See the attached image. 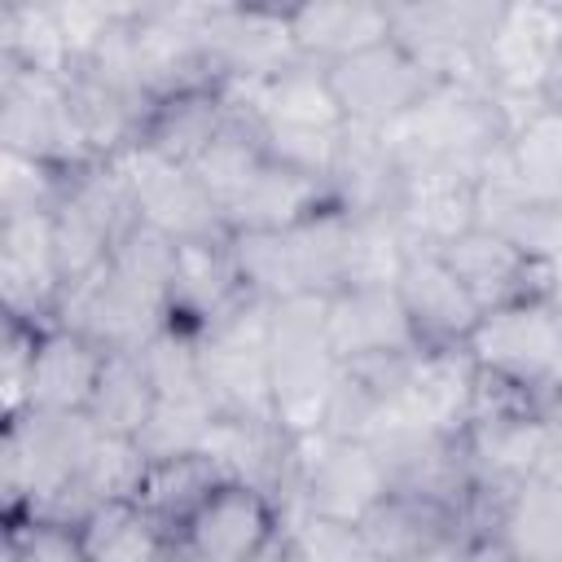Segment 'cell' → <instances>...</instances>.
I'll list each match as a JSON object with an SVG mask.
<instances>
[{
  "mask_svg": "<svg viewBox=\"0 0 562 562\" xmlns=\"http://www.w3.org/2000/svg\"><path fill=\"white\" fill-rule=\"evenodd\" d=\"M386 140L404 171L435 167L479 180L505 158L509 123L483 83H435L395 127H386Z\"/></svg>",
  "mask_w": 562,
  "mask_h": 562,
  "instance_id": "obj_1",
  "label": "cell"
},
{
  "mask_svg": "<svg viewBox=\"0 0 562 562\" xmlns=\"http://www.w3.org/2000/svg\"><path fill=\"white\" fill-rule=\"evenodd\" d=\"M268 378L272 408L290 435H316L342 382V360L325 334V299L294 294L268 312Z\"/></svg>",
  "mask_w": 562,
  "mask_h": 562,
  "instance_id": "obj_2",
  "label": "cell"
},
{
  "mask_svg": "<svg viewBox=\"0 0 562 562\" xmlns=\"http://www.w3.org/2000/svg\"><path fill=\"white\" fill-rule=\"evenodd\" d=\"M88 413H18L0 435V492L9 518H44L97 443Z\"/></svg>",
  "mask_w": 562,
  "mask_h": 562,
  "instance_id": "obj_3",
  "label": "cell"
},
{
  "mask_svg": "<svg viewBox=\"0 0 562 562\" xmlns=\"http://www.w3.org/2000/svg\"><path fill=\"white\" fill-rule=\"evenodd\" d=\"M465 351L483 373L536 395L553 417H562V325L549 294L483 312Z\"/></svg>",
  "mask_w": 562,
  "mask_h": 562,
  "instance_id": "obj_4",
  "label": "cell"
},
{
  "mask_svg": "<svg viewBox=\"0 0 562 562\" xmlns=\"http://www.w3.org/2000/svg\"><path fill=\"white\" fill-rule=\"evenodd\" d=\"M268 312L272 303L246 294L211 329L198 334L202 391L215 417L277 422L272 378H268Z\"/></svg>",
  "mask_w": 562,
  "mask_h": 562,
  "instance_id": "obj_5",
  "label": "cell"
},
{
  "mask_svg": "<svg viewBox=\"0 0 562 562\" xmlns=\"http://www.w3.org/2000/svg\"><path fill=\"white\" fill-rule=\"evenodd\" d=\"M501 9L505 4H492V0L386 4L391 40L435 83H483V48L501 22Z\"/></svg>",
  "mask_w": 562,
  "mask_h": 562,
  "instance_id": "obj_6",
  "label": "cell"
},
{
  "mask_svg": "<svg viewBox=\"0 0 562 562\" xmlns=\"http://www.w3.org/2000/svg\"><path fill=\"white\" fill-rule=\"evenodd\" d=\"M0 149L26 154L53 167L97 162L70 119L61 75L26 70L13 61H0Z\"/></svg>",
  "mask_w": 562,
  "mask_h": 562,
  "instance_id": "obj_7",
  "label": "cell"
},
{
  "mask_svg": "<svg viewBox=\"0 0 562 562\" xmlns=\"http://www.w3.org/2000/svg\"><path fill=\"white\" fill-rule=\"evenodd\" d=\"M198 35L215 83H268L303 61L290 31V9L206 4Z\"/></svg>",
  "mask_w": 562,
  "mask_h": 562,
  "instance_id": "obj_8",
  "label": "cell"
},
{
  "mask_svg": "<svg viewBox=\"0 0 562 562\" xmlns=\"http://www.w3.org/2000/svg\"><path fill=\"white\" fill-rule=\"evenodd\" d=\"M136 202V215L145 224H154L158 233H167L171 241H220L228 237L224 211L215 206V198L198 184V176L171 158H162L158 149H149L145 140L127 145L119 158H110Z\"/></svg>",
  "mask_w": 562,
  "mask_h": 562,
  "instance_id": "obj_9",
  "label": "cell"
},
{
  "mask_svg": "<svg viewBox=\"0 0 562 562\" xmlns=\"http://www.w3.org/2000/svg\"><path fill=\"white\" fill-rule=\"evenodd\" d=\"M299 439V501L290 514L307 509L338 522H364L391 492L378 452L360 439L294 435ZM285 514V518H290Z\"/></svg>",
  "mask_w": 562,
  "mask_h": 562,
  "instance_id": "obj_10",
  "label": "cell"
},
{
  "mask_svg": "<svg viewBox=\"0 0 562 562\" xmlns=\"http://www.w3.org/2000/svg\"><path fill=\"white\" fill-rule=\"evenodd\" d=\"M53 325L92 338L101 351H140L158 329L171 325L167 299L123 281L110 263L61 285Z\"/></svg>",
  "mask_w": 562,
  "mask_h": 562,
  "instance_id": "obj_11",
  "label": "cell"
},
{
  "mask_svg": "<svg viewBox=\"0 0 562 562\" xmlns=\"http://www.w3.org/2000/svg\"><path fill=\"white\" fill-rule=\"evenodd\" d=\"M474 391H479V364L465 347H422L408 360L378 430L382 426H417V430H435V435H461L474 413Z\"/></svg>",
  "mask_w": 562,
  "mask_h": 562,
  "instance_id": "obj_12",
  "label": "cell"
},
{
  "mask_svg": "<svg viewBox=\"0 0 562 562\" xmlns=\"http://www.w3.org/2000/svg\"><path fill=\"white\" fill-rule=\"evenodd\" d=\"M562 44V4H505L483 48V83L496 101H544V79Z\"/></svg>",
  "mask_w": 562,
  "mask_h": 562,
  "instance_id": "obj_13",
  "label": "cell"
},
{
  "mask_svg": "<svg viewBox=\"0 0 562 562\" xmlns=\"http://www.w3.org/2000/svg\"><path fill=\"white\" fill-rule=\"evenodd\" d=\"M325 75H329L342 119L360 127H378V132L395 127L435 88V79L395 40H382L347 61L325 66Z\"/></svg>",
  "mask_w": 562,
  "mask_h": 562,
  "instance_id": "obj_14",
  "label": "cell"
},
{
  "mask_svg": "<svg viewBox=\"0 0 562 562\" xmlns=\"http://www.w3.org/2000/svg\"><path fill=\"white\" fill-rule=\"evenodd\" d=\"M202 9L206 4H132L127 31L136 53V75L149 101L215 83L198 35Z\"/></svg>",
  "mask_w": 562,
  "mask_h": 562,
  "instance_id": "obj_15",
  "label": "cell"
},
{
  "mask_svg": "<svg viewBox=\"0 0 562 562\" xmlns=\"http://www.w3.org/2000/svg\"><path fill=\"white\" fill-rule=\"evenodd\" d=\"M206 457L228 474L277 505L285 518L299 501V439L281 422H250V417H215L206 435Z\"/></svg>",
  "mask_w": 562,
  "mask_h": 562,
  "instance_id": "obj_16",
  "label": "cell"
},
{
  "mask_svg": "<svg viewBox=\"0 0 562 562\" xmlns=\"http://www.w3.org/2000/svg\"><path fill=\"white\" fill-rule=\"evenodd\" d=\"M61 268L53 250V215L0 220V303L4 316L48 329L61 299Z\"/></svg>",
  "mask_w": 562,
  "mask_h": 562,
  "instance_id": "obj_17",
  "label": "cell"
},
{
  "mask_svg": "<svg viewBox=\"0 0 562 562\" xmlns=\"http://www.w3.org/2000/svg\"><path fill=\"white\" fill-rule=\"evenodd\" d=\"M325 334L342 364L373 356L422 351V338L395 294V285H356L325 299Z\"/></svg>",
  "mask_w": 562,
  "mask_h": 562,
  "instance_id": "obj_18",
  "label": "cell"
},
{
  "mask_svg": "<svg viewBox=\"0 0 562 562\" xmlns=\"http://www.w3.org/2000/svg\"><path fill=\"white\" fill-rule=\"evenodd\" d=\"M325 189H329V202L351 220H364V215L395 220V206L404 193V167H400L386 132L342 123Z\"/></svg>",
  "mask_w": 562,
  "mask_h": 562,
  "instance_id": "obj_19",
  "label": "cell"
},
{
  "mask_svg": "<svg viewBox=\"0 0 562 562\" xmlns=\"http://www.w3.org/2000/svg\"><path fill=\"white\" fill-rule=\"evenodd\" d=\"M439 255L448 259L457 281L470 290L479 312H496V307H509V303H522V299H540V294H549V281H553V263L527 259L522 250H514L505 237H496L487 228L461 233Z\"/></svg>",
  "mask_w": 562,
  "mask_h": 562,
  "instance_id": "obj_20",
  "label": "cell"
},
{
  "mask_svg": "<svg viewBox=\"0 0 562 562\" xmlns=\"http://www.w3.org/2000/svg\"><path fill=\"white\" fill-rule=\"evenodd\" d=\"M395 294H400L422 347H465L483 321L479 303L457 281V272L448 268V259L439 250H408Z\"/></svg>",
  "mask_w": 562,
  "mask_h": 562,
  "instance_id": "obj_21",
  "label": "cell"
},
{
  "mask_svg": "<svg viewBox=\"0 0 562 562\" xmlns=\"http://www.w3.org/2000/svg\"><path fill=\"white\" fill-rule=\"evenodd\" d=\"M474 228L505 237L536 263H562V206L527 193L509 171V149L474 184Z\"/></svg>",
  "mask_w": 562,
  "mask_h": 562,
  "instance_id": "obj_22",
  "label": "cell"
},
{
  "mask_svg": "<svg viewBox=\"0 0 562 562\" xmlns=\"http://www.w3.org/2000/svg\"><path fill=\"white\" fill-rule=\"evenodd\" d=\"M281 527V514L272 501L241 483H224L184 527L176 544H189L206 562H250Z\"/></svg>",
  "mask_w": 562,
  "mask_h": 562,
  "instance_id": "obj_23",
  "label": "cell"
},
{
  "mask_svg": "<svg viewBox=\"0 0 562 562\" xmlns=\"http://www.w3.org/2000/svg\"><path fill=\"white\" fill-rule=\"evenodd\" d=\"M241 299H246V290H241L228 237H220V241H184L180 246L176 272H171V290H167L171 325L202 334Z\"/></svg>",
  "mask_w": 562,
  "mask_h": 562,
  "instance_id": "obj_24",
  "label": "cell"
},
{
  "mask_svg": "<svg viewBox=\"0 0 562 562\" xmlns=\"http://www.w3.org/2000/svg\"><path fill=\"white\" fill-rule=\"evenodd\" d=\"M101 360H105V351L92 338L61 329V325L40 329L35 364H31V382H26V408H35V413H88L97 378H101Z\"/></svg>",
  "mask_w": 562,
  "mask_h": 562,
  "instance_id": "obj_25",
  "label": "cell"
},
{
  "mask_svg": "<svg viewBox=\"0 0 562 562\" xmlns=\"http://www.w3.org/2000/svg\"><path fill=\"white\" fill-rule=\"evenodd\" d=\"M474 184L457 171H404V193L395 206V224L413 250H443L461 233L474 228Z\"/></svg>",
  "mask_w": 562,
  "mask_h": 562,
  "instance_id": "obj_26",
  "label": "cell"
},
{
  "mask_svg": "<svg viewBox=\"0 0 562 562\" xmlns=\"http://www.w3.org/2000/svg\"><path fill=\"white\" fill-rule=\"evenodd\" d=\"M145 470H149V457L140 452L136 439L97 435L92 452L83 457V465L75 470V479L66 483V492L53 501V509L44 518L48 522H61V527H79L101 505L136 501V492L145 483Z\"/></svg>",
  "mask_w": 562,
  "mask_h": 562,
  "instance_id": "obj_27",
  "label": "cell"
},
{
  "mask_svg": "<svg viewBox=\"0 0 562 562\" xmlns=\"http://www.w3.org/2000/svg\"><path fill=\"white\" fill-rule=\"evenodd\" d=\"M290 31L303 61L334 66L391 40V13L386 4H369V0H316L290 9Z\"/></svg>",
  "mask_w": 562,
  "mask_h": 562,
  "instance_id": "obj_28",
  "label": "cell"
},
{
  "mask_svg": "<svg viewBox=\"0 0 562 562\" xmlns=\"http://www.w3.org/2000/svg\"><path fill=\"white\" fill-rule=\"evenodd\" d=\"M321 206H334L325 180H312L268 158L250 176V184L224 206V224L228 233H285L307 215H316Z\"/></svg>",
  "mask_w": 562,
  "mask_h": 562,
  "instance_id": "obj_29",
  "label": "cell"
},
{
  "mask_svg": "<svg viewBox=\"0 0 562 562\" xmlns=\"http://www.w3.org/2000/svg\"><path fill=\"white\" fill-rule=\"evenodd\" d=\"M66 83V101H70V119L88 145L92 158H119L127 145L140 140L145 119L154 110V101H140L132 92H119L110 83H101L97 75L70 66L61 75Z\"/></svg>",
  "mask_w": 562,
  "mask_h": 562,
  "instance_id": "obj_30",
  "label": "cell"
},
{
  "mask_svg": "<svg viewBox=\"0 0 562 562\" xmlns=\"http://www.w3.org/2000/svg\"><path fill=\"white\" fill-rule=\"evenodd\" d=\"M228 483V474L215 465V457L206 452H189V457H171V461H149L145 483L136 492L140 514L176 544L189 527V518Z\"/></svg>",
  "mask_w": 562,
  "mask_h": 562,
  "instance_id": "obj_31",
  "label": "cell"
},
{
  "mask_svg": "<svg viewBox=\"0 0 562 562\" xmlns=\"http://www.w3.org/2000/svg\"><path fill=\"white\" fill-rule=\"evenodd\" d=\"M224 123H228V97L220 83H206V88H189V92L154 101L140 140L149 149H158L162 158L193 167L198 154L220 136Z\"/></svg>",
  "mask_w": 562,
  "mask_h": 562,
  "instance_id": "obj_32",
  "label": "cell"
},
{
  "mask_svg": "<svg viewBox=\"0 0 562 562\" xmlns=\"http://www.w3.org/2000/svg\"><path fill=\"white\" fill-rule=\"evenodd\" d=\"M492 544L518 562H562V492L540 479L505 492Z\"/></svg>",
  "mask_w": 562,
  "mask_h": 562,
  "instance_id": "obj_33",
  "label": "cell"
},
{
  "mask_svg": "<svg viewBox=\"0 0 562 562\" xmlns=\"http://www.w3.org/2000/svg\"><path fill=\"white\" fill-rule=\"evenodd\" d=\"M360 531L369 536L373 553L382 562H408L413 553L430 549L443 536H465L461 518L448 505L408 496V492H386V501L360 522Z\"/></svg>",
  "mask_w": 562,
  "mask_h": 562,
  "instance_id": "obj_34",
  "label": "cell"
},
{
  "mask_svg": "<svg viewBox=\"0 0 562 562\" xmlns=\"http://www.w3.org/2000/svg\"><path fill=\"white\" fill-rule=\"evenodd\" d=\"M158 404V391L149 382V369L140 360V351H105L101 360V378L88 404V417L101 435H119V439H136L149 422Z\"/></svg>",
  "mask_w": 562,
  "mask_h": 562,
  "instance_id": "obj_35",
  "label": "cell"
},
{
  "mask_svg": "<svg viewBox=\"0 0 562 562\" xmlns=\"http://www.w3.org/2000/svg\"><path fill=\"white\" fill-rule=\"evenodd\" d=\"M263 162H268V154H263V140H259L255 114L228 105V123H224L220 136L198 154V162H193L189 171L198 176V184H202V189L215 198V206L224 211V206L250 184V176H255Z\"/></svg>",
  "mask_w": 562,
  "mask_h": 562,
  "instance_id": "obj_36",
  "label": "cell"
},
{
  "mask_svg": "<svg viewBox=\"0 0 562 562\" xmlns=\"http://www.w3.org/2000/svg\"><path fill=\"white\" fill-rule=\"evenodd\" d=\"M88 562H162L171 540L140 514L136 501H114L92 509L79 527Z\"/></svg>",
  "mask_w": 562,
  "mask_h": 562,
  "instance_id": "obj_37",
  "label": "cell"
},
{
  "mask_svg": "<svg viewBox=\"0 0 562 562\" xmlns=\"http://www.w3.org/2000/svg\"><path fill=\"white\" fill-rule=\"evenodd\" d=\"M285 237H290V250H294L303 294H321V299L338 294L342 290V268H347V215L338 206H321L303 224L285 228Z\"/></svg>",
  "mask_w": 562,
  "mask_h": 562,
  "instance_id": "obj_38",
  "label": "cell"
},
{
  "mask_svg": "<svg viewBox=\"0 0 562 562\" xmlns=\"http://www.w3.org/2000/svg\"><path fill=\"white\" fill-rule=\"evenodd\" d=\"M0 61L66 75L70 48L57 22V4H4L0 9Z\"/></svg>",
  "mask_w": 562,
  "mask_h": 562,
  "instance_id": "obj_39",
  "label": "cell"
},
{
  "mask_svg": "<svg viewBox=\"0 0 562 562\" xmlns=\"http://www.w3.org/2000/svg\"><path fill=\"white\" fill-rule=\"evenodd\" d=\"M509 171L540 202L562 206V114L540 110L509 132Z\"/></svg>",
  "mask_w": 562,
  "mask_h": 562,
  "instance_id": "obj_40",
  "label": "cell"
},
{
  "mask_svg": "<svg viewBox=\"0 0 562 562\" xmlns=\"http://www.w3.org/2000/svg\"><path fill=\"white\" fill-rule=\"evenodd\" d=\"M408 237L391 215H347V268H342V290L356 285H395L408 259Z\"/></svg>",
  "mask_w": 562,
  "mask_h": 562,
  "instance_id": "obj_41",
  "label": "cell"
},
{
  "mask_svg": "<svg viewBox=\"0 0 562 562\" xmlns=\"http://www.w3.org/2000/svg\"><path fill=\"white\" fill-rule=\"evenodd\" d=\"M228 250H233V263H237L246 294H255L263 303H281V299L303 294L285 233H228Z\"/></svg>",
  "mask_w": 562,
  "mask_h": 562,
  "instance_id": "obj_42",
  "label": "cell"
},
{
  "mask_svg": "<svg viewBox=\"0 0 562 562\" xmlns=\"http://www.w3.org/2000/svg\"><path fill=\"white\" fill-rule=\"evenodd\" d=\"M211 426H215V408L206 400H158L136 443L149 461H171V457L202 452Z\"/></svg>",
  "mask_w": 562,
  "mask_h": 562,
  "instance_id": "obj_43",
  "label": "cell"
},
{
  "mask_svg": "<svg viewBox=\"0 0 562 562\" xmlns=\"http://www.w3.org/2000/svg\"><path fill=\"white\" fill-rule=\"evenodd\" d=\"M140 360L149 369V382H154L158 400H206V391H202V360H198V334L193 329H180V325L158 329L140 347Z\"/></svg>",
  "mask_w": 562,
  "mask_h": 562,
  "instance_id": "obj_44",
  "label": "cell"
},
{
  "mask_svg": "<svg viewBox=\"0 0 562 562\" xmlns=\"http://www.w3.org/2000/svg\"><path fill=\"white\" fill-rule=\"evenodd\" d=\"M66 176H70V167H53V162L0 149V220L53 215L66 193Z\"/></svg>",
  "mask_w": 562,
  "mask_h": 562,
  "instance_id": "obj_45",
  "label": "cell"
},
{
  "mask_svg": "<svg viewBox=\"0 0 562 562\" xmlns=\"http://www.w3.org/2000/svg\"><path fill=\"white\" fill-rule=\"evenodd\" d=\"M176 255H180V241H171V237L158 233L154 224L136 220V224L114 241L110 268H114L123 281H132V285H140V290L167 299L171 272H176Z\"/></svg>",
  "mask_w": 562,
  "mask_h": 562,
  "instance_id": "obj_46",
  "label": "cell"
},
{
  "mask_svg": "<svg viewBox=\"0 0 562 562\" xmlns=\"http://www.w3.org/2000/svg\"><path fill=\"white\" fill-rule=\"evenodd\" d=\"M281 527L294 536L303 562H382L369 544V536L360 531V522H338V518H321V514H290L281 518Z\"/></svg>",
  "mask_w": 562,
  "mask_h": 562,
  "instance_id": "obj_47",
  "label": "cell"
},
{
  "mask_svg": "<svg viewBox=\"0 0 562 562\" xmlns=\"http://www.w3.org/2000/svg\"><path fill=\"white\" fill-rule=\"evenodd\" d=\"M4 544H13L26 562H88L79 531L48 518H9Z\"/></svg>",
  "mask_w": 562,
  "mask_h": 562,
  "instance_id": "obj_48",
  "label": "cell"
},
{
  "mask_svg": "<svg viewBox=\"0 0 562 562\" xmlns=\"http://www.w3.org/2000/svg\"><path fill=\"white\" fill-rule=\"evenodd\" d=\"M35 342H40V325L13 321L4 316V417H18L26 408V382H31V364H35Z\"/></svg>",
  "mask_w": 562,
  "mask_h": 562,
  "instance_id": "obj_49",
  "label": "cell"
},
{
  "mask_svg": "<svg viewBox=\"0 0 562 562\" xmlns=\"http://www.w3.org/2000/svg\"><path fill=\"white\" fill-rule=\"evenodd\" d=\"M408 562H479V544H474L470 536H443V540H435L430 549L413 553Z\"/></svg>",
  "mask_w": 562,
  "mask_h": 562,
  "instance_id": "obj_50",
  "label": "cell"
},
{
  "mask_svg": "<svg viewBox=\"0 0 562 562\" xmlns=\"http://www.w3.org/2000/svg\"><path fill=\"white\" fill-rule=\"evenodd\" d=\"M536 479L562 492V422H553V430H549V443H544V457L536 465Z\"/></svg>",
  "mask_w": 562,
  "mask_h": 562,
  "instance_id": "obj_51",
  "label": "cell"
},
{
  "mask_svg": "<svg viewBox=\"0 0 562 562\" xmlns=\"http://www.w3.org/2000/svg\"><path fill=\"white\" fill-rule=\"evenodd\" d=\"M250 562H303V553H299L294 536H290L285 527H277V536H272V540H268Z\"/></svg>",
  "mask_w": 562,
  "mask_h": 562,
  "instance_id": "obj_52",
  "label": "cell"
},
{
  "mask_svg": "<svg viewBox=\"0 0 562 562\" xmlns=\"http://www.w3.org/2000/svg\"><path fill=\"white\" fill-rule=\"evenodd\" d=\"M544 105L562 114V44H558V57H553V70L544 79Z\"/></svg>",
  "mask_w": 562,
  "mask_h": 562,
  "instance_id": "obj_53",
  "label": "cell"
},
{
  "mask_svg": "<svg viewBox=\"0 0 562 562\" xmlns=\"http://www.w3.org/2000/svg\"><path fill=\"white\" fill-rule=\"evenodd\" d=\"M549 307H553V316H558V325H562V263H553V281H549Z\"/></svg>",
  "mask_w": 562,
  "mask_h": 562,
  "instance_id": "obj_54",
  "label": "cell"
},
{
  "mask_svg": "<svg viewBox=\"0 0 562 562\" xmlns=\"http://www.w3.org/2000/svg\"><path fill=\"white\" fill-rule=\"evenodd\" d=\"M162 562H206V558H202V553H193V549H189V544H171V549H167V558H162Z\"/></svg>",
  "mask_w": 562,
  "mask_h": 562,
  "instance_id": "obj_55",
  "label": "cell"
},
{
  "mask_svg": "<svg viewBox=\"0 0 562 562\" xmlns=\"http://www.w3.org/2000/svg\"><path fill=\"white\" fill-rule=\"evenodd\" d=\"M479 562H518V558H509V553L496 549V544H479Z\"/></svg>",
  "mask_w": 562,
  "mask_h": 562,
  "instance_id": "obj_56",
  "label": "cell"
}]
</instances>
